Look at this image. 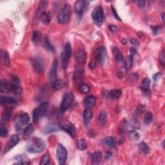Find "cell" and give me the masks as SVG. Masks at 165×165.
Masks as SVG:
<instances>
[{
    "mask_svg": "<svg viewBox=\"0 0 165 165\" xmlns=\"http://www.w3.org/2000/svg\"><path fill=\"white\" fill-rule=\"evenodd\" d=\"M46 144L45 141L39 137H33L26 145V150L31 154H40L45 150Z\"/></svg>",
    "mask_w": 165,
    "mask_h": 165,
    "instance_id": "1",
    "label": "cell"
},
{
    "mask_svg": "<svg viewBox=\"0 0 165 165\" xmlns=\"http://www.w3.org/2000/svg\"><path fill=\"white\" fill-rule=\"evenodd\" d=\"M72 14V8L70 4L66 3L61 8L58 15V22L60 24H65L69 21Z\"/></svg>",
    "mask_w": 165,
    "mask_h": 165,
    "instance_id": "2",
    "label": "cell"
},
{
    "mask_svg": "<svg viewBox=\"0 0 165 165\" xmlns=\"http://www.w3.org/2000/svg\"><path fill=\"white\" fill-rule=\"evenodd\" d=\"M72 54V47L69 43H67L61 54V66L63 70H66L69 66V60Z\"/></svg>",
    "mask_w": 165,
    "mask_h": 165,
    "instance_id": "3",
    "label": "cell"
},
{
    "mask_svg": "<svg viewBox=\"0 0 165 165\" xmlns=\"http://www.w3.org/2000/svg\"><path fill=\"white\" fill-rule=\"evenodd\" d=\"M92 18L95 24L101 26L104 22V10L101 6H98L94 8L92 12Z\"/></svg>",
    "mask_w": 165,
    "mask_h": 165,
    "instance_id": "4",
    "label": "cell"
},
{
    "mask_svg": "<svg viewBox=\"0 0 165 165\" xmlns=\"http://www.w3.org/2000/svg\"><path fill=\"white\" fill-rule=\"evenodd\" d=\"M74 101V95L71 92L66 93L62 99L60 110L61 112H65L69 109Z\"/></svg>",
    "mask_w": 165,
    "mask_h": 165,
    "instance_id": "5",
    "label": "cell"
},
{
    "mask_svg": "<svg viewBox=\"0 0 165 165\" xmlns=\"http://www.w3.org/2000/svg\"><path fill=\"white\" fill-rule=\"evenodd\" d=\"M68 152L67 150L63 145L61 144H59L56 149V157L58 163L60 164H64L66 163L67 159Z\"/></svg>",
    "mask_w": 165,
    "mask_h": 165,
    "instance_id": "6",
    "label": "cell"
},
{
    "mask_svg": "<svg viewBox=\"0 0 165 165\" xmlns=\"http://www.w3.org/2000/svg\"><path fill=\"white\" fill-rule=\"evenodd\" d=\"M89 1H83V0H79V1L76 2L75 11L79 19L81 18L84 13L87 11L88 5H89Z\"/></svg>",
    "mask_w": 165,
    "mask_h": 165,
    "instance_id": "7",
    "label": "cell"
},
{
    "mask_svg": "<svg viewBox=\"0 0 165 165\" xmlns=\"http://www.w3.org/2000/svg\"><path fill=\"white\" fill-rule=\"evenodd\" d=\"M31 63L34 70L37 73L41 74V73H43L44 69H45V64H44V61L42 58L39 56L32 58Z\"/></svg>",
    "mask_w": 165,
    "mask_h": 165,
    "instance_id": "8",
    "label": "cell"
},
{
    "mask_svg": "<svg viewBox=\"0 0 165 165\" xmlns=\"http://www.w3.org/2000/svg\"><path fill=\"white\" fill-rule=\"evenodd\" d=\"M59 126H60V129L63 130V131L67 132V133L69 134L71 137H75L76 129L75 126L73 125L72 123L69 121H63L61 124H60Z\"/></svg>",
    "mask_w": 165,
    "mask_h": 165,
    "instance_id": "9",
    "label": "cell"
},
{
    "mask_svg": "<svg viewBox=\"0 0 165 165\" xmlns=\"http://www.w3.org/2000/svg\"><path fill=\"white\" fill-rule=\"evenodd\" d=\"M96 59L97 62L101 64H104L106 62V59H107V51L104 46H99L98 49L96 50Z\"/></svg>",
    "mask_w": 165,
    "mask_h": 165,
    "instance_id": "10",
    "label": "cell"
},
{
    "mask_svg": "<svg viewBox=\"0 0 165 165\" xmlns=\"http://www.w3.org/2000/svg\"><path fill=\"white\" fill-rule=\"evenodd\" d=\"M58 69V61L55 59V60H54V61H53L49 73V78L51 82H53L56 80V79H57Z\"/></svg>",
    "mask_w": 165,
    "mask_h": 165,
    "instance_id": "11",
    "label": "cell"
},
{
    "mask_svg": "<svg viewBox=\"0 0 165 165\" xmlns=\"http://www.w3.org/2000/svg\"><path fill=\"white\" fill-rule=\"evenodd\" d=\"M47 3L48 2L46 1H41L40 2L39 6L36 10V14L34 15V23H37L38 21L40 19V17L41 16V14H43V12H44V10L45 9L46 7H47Z\"/></svg>",
    "mask_w": 165,
    "mask_h": 165,
    "instance_id": "12",
    "label": "cell"
},
{
    "mask_svg": "<svg viewBox=\"0 0 165 165\" xmlns=\"http://www.w3.org/2000/svg\"><path fill=\"white\" fill-rule=\"evenodd\" d=\"M19 141V139L18 135L16 134L12 135L10 139H9V141H8L7 143L6 144L5 148H4V151H3L4 154H6V153L8 152L12 148H14V147L15 146L17 143H18Z\"/></svg>",
    "mask_w": 165,
    "mask_h": 165,
    "instance_id": "13",
    "label": "cell"
},
{
    "mask_svg": "<svg viewBox=\"0 0 165 165\" xmlns=\"http://www.w3.org/2000/svg\"><path fill=\"white\" fill-rule=\"evenodd\" d=\"M76 61L78 62V63L80 65H84L86 63L87 60V54L85 51L82 49L79 50V51L76 52Z\"/></svg>",
    "mask_w": 165,
    "mask_h": 165,
    "instance_id": "14",
    "label": "cell"
},
{
    "mask_svg": "<svg viewBox=\"0 0 165 165\" xmlns=\"http://www.w3.org/2000/svg\"><path fill=\"white\" fill-rule=\"evenodd\" d=\"M12 108L10 107H7L5 108V110L2 114L1 121V125H3L4 124H6L10 120L12 116Z\"/></svg>",
    "mask_w": 165,
    "mask_h": 165,
    "instance_id": "15",
    "label": "cell"
},
{
    "mask_svg": "<svg viewBox=\"0 0 165 165\" xmlns=\"http://www.w3.org/2000/svg\"><path fill=\"white\" fill-rule=\"evenodd\" d=\"M93 112L92 110L90 108H87L85 109L83 114H82V118H83V122L85 125L86 126H88L89 125L91 119L92 118Z\"/></svg>",
    "mask_w": 165,
    "mask_h": 165,
    "instance_id": "16",
    "label": "cell"
},
{
    "mask_svg": "<svg viewBox=\"0 0 165 165\" xmlns=\"http://www.w3.org/2000/svg\"><path fill=\"white\" fill-rule=\"evenodd\" d=\"M0 58H1V63L3 64L4 66L8 67L10 64V61L8 53L4 51V50H1L0 51Z\"/></svg>",
    "mask_w": 165,
    "mask_h": 165,
    "instance_id": "17",
    "label": "cell"
},
{
    "mask_svg": "<svg viewBox=\"0 0 165 165\" xmlns=\"http://www.w3.org/2000/svg\"><path fill=\"white\" fill-rule=\"evenodd\" d=\"M0 103H1V105L10 106L12 105H16L17 101L14 98H11V97L4 96H1V98H0Z\"/></svg>",
    "mask_w": 165,
    "mask_h": 165,
    "instance_id": "18",
    "label": "cell"
},
{
    "mask_svg": "<svg viewBox=\"0 0 165 165\" xmlns=\"http://www.w3.org/2000/svg\"><path fill=\"white\" fill-rule=\"evenodd\" d=\"M9 92H12L16 95H19L22 92V88L19 86V84L15 82H9Z\"/></svg>",
    "mask_w": 165,
    "mask_h": 165,
    "instance_id": "19",
    "label": "cell"
},
{
    "mask_svg": "<svg viewBox=\"0 0 165 165\" xmlns=\"http://www.w3.org/2000/svg\"><path fill=\"white\" fill-rule=\"evenodd\" d=\"M34 132V126L32 124H28L25 128L23 133V137L25 140L29 139Z\"/></svg>",
    "mask_w": 165,
    "mask_h": 165,
    "instance_id": "20",
    "label": "cell"
},
{
    "mask_svg": "<svg viewBox=\"0 0 165 165\" xmlns=\"http://www.w3.org/2000/svg\"><path fill=\"white\" fill-rule=\"evenodd\" d=\"M49 108V103L48 102H43L42 103H41L40 105L37 108V110L38 112H39L40 116L41 117H45L46 113H47V110H48Z\"/></svg>",
    "mask_w": 165,
    "mask_h": 165,
    "instance_id": "21",
    "label": "cell"
},
{
    "mask_svg": "<svg viewBox=\"0 0 165 165\" xmlns=\"http://www.w3.org/2000/svg\"><path fill=\"white\" fill-rule=\"evenodd\" d=\"M16 161H17V163L16 164H30L31 163V161H29L28 158L27 157V156L25 155H17L14 158Z\"/></svg>",
    "mask_w": 165,
    "mask_h": 165,
    "instance_id": "22",
    "label": "cell"
},
{
    "mask_svg": "<svg viewBox=\"0 0 165 165\" xmlns=\"http://www.w3.org/2000/svg\"><path fill=\"white\" fill-rule=\"evenodd\" d=\"M96 102V98L94 96H89L87 97L84 100L85 107L87 108H91L94 107Z\"/></svg>",
    "mask_w": 165,
    "mask_h": 165,
    "instance_id": "23",
    "label": "cell"
},
{
    "mask_svg": "<svg viewBox=\"0 0 165 165\" xmlns=\"http://www.w3.org/2000/svg\"><path fill=\"white\" fill-rule=\"evenodd\" d=\"M66 81L63 79H56L55 81L52 82V87L54 90H59L66 86Z\"/></svg>",
    "mask_w": 165,
    "mask_h": 165,
    "instance_id": "24",
    "label": "cell"
},
{
    "mask_svg": "<svg viewBox=\"0 0 165 165\" xmlns=\"http://www.w3.org/2000/svg\"><path fill=\"white\" fill-rule=\"evenodd\" d=\"M112 54L114 57L115 60H116L117 63H121L123 61V56L121 53L120 52L119 49L117 47H114L112 49Z\"/></svg>",
    "mask_w": 165,
    "mask_h": 165,
    "instance_id": "25",
    "label": "cell"
},
{
    "mask_svg": "<svg viewBox=\"0 0 165 165\" xmlns=\"http://www.w3.org/2000/svg\"><path fill=\"white\" fill-rule=\"evenodd\" d=\"M42 38V34L39 31H34L32 35V41L34 43L39 44Z\"/></svg>",
    "mask_w": 165,
    "mask_h": 165,
    "instance_id": "26",
    "label": "cell"
},
{
    "mask_svg": "<svg viewBox=\"0 0 165 165\" xmlns=\"http://www.w3.org/2000/svg\"><path fill=\"white\" fill-rule=\"evenodd\" d=\"M40 19L41 20L45 25H49L51 21V14L49 12L45 11L41 14L40 17Z\"/></svg>",
    "mask_w": 165,
    "mask_h": 165,
    "instance_id": "27",
    "label": "cell"
},
{
    "mask_svg": "<svg viewBox=\"0 0 165 165\" xmlns=\"http://www.w3.org/2000/svg\"><path fill=\"white\" fill-rule=\"evenodd\" d=\"M90 157L91 159V160L92 161L93 164H98L100 161H101V153L97 151L94 152L93 154H90Z\"/></svg>",
    "mask_w": 165,
    "mask_h": 165,
    "instance_id": "28",
    "label": "cell"
},
{
    "mask_svg": "<svg viewBox=\"0 0 165 165\" xmlns=\"http://www.w3.org/2000/svg\"><path fill=\"white\" fill-rule=\"evenodd\" d=\"M108 114L105 110H102L101 112L99 113L98 116V122L100 125L102 126H104L107 121Z\"/></svg>",
    "mask_w": 165,
    "mask_h": 165,
    "instance_id": "29",
    "label": "cell"
},
{
    "mask_svg": "<svg viewBox=\"0 0 165 165\" xmlns=\"http://www.w3.org/2000/svg\"><path fill=\"white\" fill-rule=\"evenodd\" d=\"M150 84H151V80L148 78H144L141 82V88L144 92H147V91L149 90Z\"/></svg>",
    "mask_w": 165,
    "mask_h": 165,
    "instance_id": "30",
    "label": "cell"
},
{
    "mask_svg": "<svg viewBox=\"0 0 165 165\" xmlns=\"http://www.w3.org/2000/svg\"><path fill=\"white\" fill-rule=\"evenodd\" d=\"M121 94L122 91L121 89H114L108 92L109 96H110L112 98L114 99H119L120 96H121Z\"/></svg>",
    "mask_w": 165,
    "mask_h": 165,
    "instance_id": "31",
    "label": "cell"
},
{
    "mask_svg": "<svg viewBox=\"0 0 165 165\" xmlns=\"http://www.w3.org/2000/svg\"><path fill=\"white\" fill-rule=\"evenodd\" d=\"M19 120L22 125H28L29 121H30V117L26 113H23L19 116Z\"/></svg>",
    "mask_w": 165,
    "mask_h": 165,
    "instance_id": "32",
    "label": "cell"
},
{
    "mask_svg": "<svg viewBox=\"0 0 165 165\" xmlns=\"http://www.w3.org/2000/svg\"><path fill=\"white\" fill-rule=\"evenodd\" d=\"M44 44H45V49L48 51L49 52H54L55 51V47L53 46L51 43V41H50L49 40V38L48 36H46L45 37V43H44Z\"/></svg>",
    "mask_w": 165,
    "mask_h": 165,
    "instance_id": "33",
    "label": "cell"
},
{
    "mask_svg": "<svg viewBox=\"0 0 165 165\" xmlns=\"http://www.w3.org/2000/svg\"><path fill=\"white\" fill-rule=\"evenodd\" d=\"M59 128H60V126L58 127V126L54 125V124H52V125H49L46 126L45 130H44V132H45V134H51L53 133V132L58 131Z\"/></svg>",
    "mask_w": 165,
    "mask_h": 165,
    "instance_id": "34",
    "label": "cell"
},
{
    "mask_svg": "<svg viewBox=\"0 0 165 165\" xmlns=\"http://www.w3.org/2000/svg\"><path fill=\"white\" fill-rule=\"evenodd\" d=\"M128 135L132 141H137L140 138L139 133L136 130H130L128 132Z\"/></svg>",
    "mask_w": 165,
    "mask_h": 165,
    "instance_id": "35",
    "label": "cell"
},
{
    "mask_svg": "<svg viewBox=\"0 0 165 165\" xmlns=\"http://www.w3.org/2000/svg\"><path fill=\"white\" fill-rule=\"evenodd\" d=\"M127 128H128V122L125 119H123L121 123L120 124V126L119 128V134L121 135L125 134V132L126 131V130H127Z\"/></svg>",
    "mask_w": 165,
    "mask_h": 165,
    "instance_id": "36",
    "label": "cell"
},
{
    "mask_svg": "<svg viewBox=\"0 0 165 165\" xmlns=\"http://www.w3.org/2000/svg\"><path fill=\"white\" fill-rule=\"evenodd\" d=\"M138 148H139V151L143 153V154H147L150 152V148L148 146V144L144 142H141L138 145Z\"/></svg>",
    "mask_w": 165,
    "mask_h": 165,
    "instance_id": "37",
    "label": "cell"
},
{
    "mask_svg": "<svg viewBox=\"0 0 165 165\" xmlns=\"http://www.w3.org/2000/svg\"><path fill=\"white\" fill-rule=\"evenodd\" d=\"M133 65V57L129 55L126 58L125 62V69L126 70H130Z\"/></svg>",
    "mask_w": 165,
    "mask_h": 165,
    "instance_id": "38",
    "label": "cell"
},
{
    "mask_svg": "<svg viewBox=\"0 0 165 165\" xmlns=\"http://www.w3.org/2000/svg\"><path fill=\"white\" fill-rule=\"evenodd\" d=\"M103 143H104L106 145H107L110 147H115L116 146V141L112 137H108L103 140Z\"/></svg>",
    "mask_w": 165,
    "mask_h": 165,
    "instance_id": "39",
    "label": "cell"
},
{
    "mask_svg": "<svg viewBox=\"0 0 165 165\" xmlns=\"http://www.w3.org/2000/svg\"><path fill=\"white\" fill-rule=\"evenodd\" d=\"M153 119V114L151 112H147L144 117V123L145 125H148L151 123Z\"/></svg>",
    "mask_w": 165,
    "mask_h": 165,
    "instance_id": "40",
    "label": "cell"
},
{
    "mask_svg": "<svg viewBox=\"0 0 165 165\" xmlns=\"http://www.w3.org/2000/svg\"><path fill=\"white\" fill-rule=\"evenodd\" d=\"M77 146L79 150H81V151L85 150L87 147V144L86 141H85L84 139H79L77 143Z\"/></svg>",
    "mask_w": 165,
    "mask_h": 165,
    "instance_id": "41",
    "label": "cell"
},
{
    "mask_svg": "<svg viewBox=\"0 0 165 165\" xmlns=\"http://www.w3.org/2000/svg\"><path fill=\"white\" fill-rule=\"evenodd\" d=\"M79 90L82 94H87L90 92V88L86 84H81L79 87Z\"/></svg>",
    "mask_w": 165,
    "mask_h": 165,
    "instance_id": "42",
    "label": "cell"
},
{
    "mask_svg": "<svg viewBox=\"0 0 165 165\" xmlns=\"http://www.w3.org/2000/svg\"><path fill=\"white\" fill-rule=\"evenodd\" d=\"M50 161V155L49 154H45L43 155V157H41V160H40V164L41 165H45V164H48Z\"/></svg>",
    "mask_w": 165,
    "mask_h": 165,
    "instance_id": "43",
    "label": "cell"
},
{
    "mask_svg": "<svg viewBox=\"0 0 165 165\" xmlns=\"http://www.w3.org/2000/svg\"><path fill=\"white\" fill-rule=\"evenodd\" d=\"M151 28L153 31V33L154 35H157L160 34L162 30H163V26L160 25H152Z\"/></svg>",
    "mask_w": 165,
    "mask_h": 165,
    "instance_id": "44",
    "label": "cell"
},
{
    "mask_svg": "<svg viewBox=\"0 0 165 165\" xmlns=\"http://www.w3.org/2000/svg\"><path fill=\"white\" fill-rule=\"evenodd\" d=\"M130 126H132V128L134 129H139L141 128L140 123L136 118H133L132 119L130 122Z\"/></svg>",
    "mask_w": 165,
    "mask_h": 165,
    "instance_id": "45",
    "label": "cell"
},
{
    "mask_svg": "<svg viewBox=\"0 0 165 165\" xmlns=\"http://www.w3.org/2000/svg\"><path fill=\"white\" fill-rule=\"evenodd\" d=\"M40 114L38 112L37 108H35L33 110V112H32V119H33V122L34 123H37L39 121L40 118Z\"/></svg>",
    "mask_w": 165,
    "mask_h": 165,
    "instance_id": "46",
    "label": "cell"
},
{
    "mask_svg": "<svg viewBox=\"0 0 165 165\" xmlns=\"http://www.w3.org/2000/svg\"><path fill=\"white\" fill-rule=\"evenodd\" d=\"M0 135L2 137H6L8 135L7 128L3 125H1L0 127Z\"/></svg>",
    "mask_w": 165,
    "mask_h": 165,
    "instance_id": "47",
    "label": "cell"
},
{
    "mask_svg": "<svg viewBox=\"0 0 165 165\" xmlns=\"http://www.w3.org/2000/svg\"><path fill=\"white\" fill-rule=\"evenodd\" d=\"M165 55H164V52H162L160 55L159 57V63L162 64V66L164 67L165 64Z\"/></svg>",
    "mask_w": 165,
    "mask_h": 165,
    "instance_id": "48",
    "label": "cell"
},
{
    "mask_svg": "<svg viewBox=\"0 0 165 165\" xmlns=\"http://www.w3.org/2000/svg\"><path fill=\"white\" fill-rule=\"evenodd\" d=\"M145 106L142 105H140L137 107V110H136V112L138 114V115H139L143 113L144 111H145Z\"/></svg>",
    "mask_w": 165,
    "mask_h": 165,
    "instance_id": "49",
    "label": "cell"
},
{
    "mask_svg": "<svg viewBox=\"0 0 165 165\" xmlns=\"http://www.w3.org/2000/svg\"><path fill=\"white\" fill-rule=\"evenodd\" d=\"M112 14H113V15H114L115 18H116L117 20L119 21H122L121 19L120 18V17L119 16L118 14H117L116 10L115 9V8L113 7V6H112Z\"/></svg>",
    "mask_w": 165,
    "mask_h": 165,
    "instance_id": "50",
    "label": "cell"
},
{
    "mask_svg": "<svg viewBox=\"0 0 165 165\" xmlns=\"http://www.w3.org/2000/svg\"><path fill=\"white\" fill-rule=\"evenodd\" d=\"M96 66H97V61L96 60H92L90 62L89 65H88V67H89V69L90 70L94 69L96 67Z\"/></svg>",
    "mask_w": 165,
    "mask_h": 165,
    "instance_id": "51",
    "label": "cell"
},
{
    "mask_svg": "<svg viewBox=\"0 0 165 165\" xmlns=\"http://www.w3.org/2000/svg\"><path fill=\"white\" fill-rule=\"evenodd\" d=\"M11 79H12V81L13 82H15V83H17V84H19V79L15 75H12V76H11Z\"/></svg>",
    "mask_w": 165,
    "mask_h": 165,
    "instance_id": "52",
    "label": "cell"
},
{
    "mask_svg": "<svg viewBox=\"0 0 165 165\" xmlns=\"http://www.w3.org/2000/svg\"><path fill=\"white\" fill-rule=\"evenodd\" d=\"M112 153L110 151H107L105 153V159L106 160H109L110 159L111 157H112Z\"/></svg>",
    "mask_w": 165,
    "mask_h": 165,
    "instance_id": "53",
    "label": "cell"
},
{
    "mask_svg": "<svg viewBox=\"0 0 165 165\" xmlns=\"http://www.w3.org/2000/svg\"><path fill=\"white\" fill-rule=\"evenodd\" d=\"M161 76H162V73L161 72H158L157 73H155V74L154 76V80L157 82L159 80V79L161 78Z\"/></svg>",
    "mask_w": 165,
    "mask_h": 165,
    "instance_id": "54",
    "label": "cell"
},
{
    "mask_svg": "<svg viewBox=\"0 0 165 165\" xmlns=\"http://www.w3.org/2000/svg\"><path fill=\"white\" fill-rule=\"evenodd\" d=\"M130 43L134 46L139 45V41H138L136 39H135V38H132V39L130 40Z\"/></svg>",
    "mask_w": 165,
    "mask_h": 165,
    "instance_id": "55",
    "label": "cell"
},
{
    "mask_svg": "<svg viewBox=\"0 0 165 165\" xmlns=\"http://www.w3.org/2000/svg\"><path fill=\"white\" fill-rule=\"evenodd\" d=\"M130 56L134 57V55L136 54V50L134 48H131L130 50Z\"/></svg>",
    "mask_w": 165,
    "mask_h": 165,
    "instance_id": "56",
    "label": "cell"
},
{
    "mask_svg": "<svg viewBox=\"0 0 165 165\" xmlns=\"http://www.w3.org/2000/svg\"><path fill=\"white\" fill-rule=\"evenodd\" d=\"M109 29H110V31H112V32H116L117 31V26H115V25H109Z\"/></svg>",
    "mask_w": 165,
    "mask_h": 165,
    "instance_id": "57",
    "label": "cell"
},
{
    "mask_svg": "<svg viewBox=\"0 0 165 165\" xmlns=\"http://www.w3.org/2000/svg\"><path fill=\"white\" fill-rule=\"evenodd\" d=\"M146 1H138V5L140 8H143L145 6Z\"/></svg>",
    "mask_w": 165,
    "mask_h": 165,
    "instance_id": "58",
    "label": "cell"
},
{
    "mask_svg": "<svg viewBox=\"0 0 165 165\" xmlns=\"http://www.w3.org/2000/svg\"><path fill=\"white\" fill-rule=\"evenodd\" d=\"M21 130V126L19 123H16L15 125V130L16 132H19Z\"/></svg>",
    "mask_w": 165,
    "mask_h": 165,
    "instance_id": "59",
    "label": "cell"
},
{
    "mask_svg": "<svg viewBox=\"0 0 165 165\" xmlns=\"http://www.w3.org/2000/svg\"><path fill=\"white\" fill-rule=\"evenodd\" d=\"M117 77H118V78H122L123 77L124 74H123V73L122 72L119 71V72H117Z\"/></svg>",
    "mask_w": 165,
    "mask_h": 165,
    "instance_id": "60",
    "label": "cell"
},
{
    "mask_svg": "<svg viewBox=\"0 0 165 165\" xmlns=\"http://www.w3.org/2000/svg\"><path fill=\"white\" fill-rule=\"evenodd\" d=\"M122 43L124 44V45H125V44L127 43V41H126L125 39V40H122Z\"/></svg>",
    "mask_w": 165,
    "mask_h": 165,
    "instance_id": "61",
    "label": "cell"
},
{
    "mask_svg": "<svg viewBox=\"0 0 165 165\" xmlns=\"http://www.w3.org/2000/svg\"><path fill=\"white\" fill-rule=\"evenodd\" d=\"M162 19H163V22L164 23V14H162Z\"/></svg>",
    "mask_w": 165,
    "mask_h": 165,
    "instance_id": "62",
    "label": "cell"
}]
</instances>
